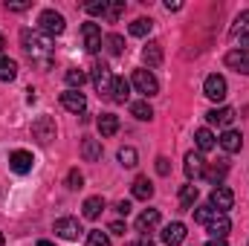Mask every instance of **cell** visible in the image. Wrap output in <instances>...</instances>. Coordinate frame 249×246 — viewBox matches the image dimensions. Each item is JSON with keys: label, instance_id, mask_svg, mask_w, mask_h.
I'll use <instances>...</instances> for the list:
<instances>
[{"label": "cell", "instance_id": "obj_18", "mask_svg": "<svg viewBox=\"0 0 249 246\" xmlns=\"http://www.w3.org/2000/svg\"><path fill=\"white\" fill-rule=\"evenodd\" d=\"M206 119H209L212 124L229 127V124L235 122V110H232V107H214V110H209V113H206Z\"/></svg>", "mask_w": 249, "mask_h": 246}, {"label": "cell", "instance_id": "obj_5", "mask_svg": "<svg viewBox=\"0 0 249 246\" xmlns=\"http://www.w3.org/2000/svg\"><path fill=\"white\" fill-rule=\"evenodd\" d=\"M226 78L223 75H217V72H212V75H206V81H203V93H206V99H212V102H223L226 99Z\"/></svg>", "mask_w": 249, "mask_h": 246}, {"label": "cell", "instance_id": "obj_38", "mask_svg": "<svg viewBox=\"0 0 249 246\" xmlns=\"http://www.w3.org/2000/svg\"><path fill=\"white\" fill-rule=\"evenodd\" d=\"M122 12H124V0H113V3H107V15H105V18L116 20V18H119Z\"/></svg>", "mask_w": 249, "mask_h": 246}, {"label": "cell", "instance_id": "obj_17", "mask_svg": "<svg viewBox=\"0 0 249 246\" xmlns=\"http://www.w3.org/2000/svg\"><path fill=\"white\" fill-rule=\"evenodd\" d=\"M154 226H160V211H157V209H145V211L136 217V232H139V235H148Z\"/></svg>", "mask_w": 249, "mask_h": 246}, {"label": "cell", "instance_id": "obj_9", "mask_svg": "<svg viewBox=\"0 0 249 246\" xmlns=\"http://www.w3.org/2000/svg\"><path fill=\"white\" fill-rule=\"evenodd\" d=\"M113 72H110V67H105V64H96L93 67V84H96V90L99 93H110L113 90Z\"/></svg>", "mask_w": 249, "mask_h": 246}, {"label": "cell", "instance_id": "obj_23", "mask_svg": "<svg viewBox=\"0 0 249 246\" xmlns=\"http://www.w3.org/2000/svg\"><path fill=\"white\" fill-rule=\"evenodd\" d=\"M142 61L148 64V67H160V64H162V47H160L157 41H151V44L142 50Z\"/></svg>", "mask_w": 249, "mask_h": 246}, {"label": "cell", "instance_id": "obj_48", "mask_svg": "<svg viewBox=\"0 0 249 246\" xmlns=\"http://www.w3.org/2000/svg\"><path fill=\"white\" fill-rule=\"evenodd\" d=\"M38 246H55L53 241H38Z\"/></svg>", "mask_w": 249, "mask_h": 246}, {"label": "cell", "instance_id": "obj_34", "mask_svg": "<svg viewBox=\"0 0 249 246\" xmlns=\"http://www.w3.org/2000/svg\"><path fill=\"white\" fill-rule=\"evenodd\" d=\"M116 157H119V162H122L124 168H133V165H136V159H139L133 148H119V154H116Z\"/></svg>", "mask_w": 249, "mask_h": 246}, {"label": "cell", "instance_id": "obj_12", "mask_svg": "<svg viewBox=\"0 0 249 246\" xmlns=\"http://www.w3.org/2000/svg\"><path fill=\"white\" fill-rule=\"evenodd\" d=\"M226 67L235 70V72L249 75V50H232V53H226Z\"/></svg>", "mask_w": 249, "mask_h": 246}, {"label": "cell", "instance_id": "obj_46", "mask_svg": "<svg viewBox=\"0 0 249 246\" xmlns=\"http://www.w3.org/2000/svg\"><path fill=\"white\" fill-rule=\"evenodd\" d=\"M206 246H229V244H226L223 238H209V241H206Z\"/></svg>", "mask_w": 249, "mask_h": 246}, {"label": "cell", "instance_id": "obj_35", "mask_svg": "<svg viewBox=\"0 0 249 246\" xmlns=\"http://www.w3.org/2000/svg\"><path fill=\"white\" fill-rule=\"evenodd\" d=\"M107 50H110V55H122L124 38L122 35H110V38H107Z\"/></svg>", "mask_w": 249, "mask_h": 246}, {"label": "cell", "instance_id": "obj_20", "mask_svg": "<svg viewBox=\"0 0 249 246\" xmlns=\"http://www.w3.org/2000/svg\"><path fill=\"white\" fill-rule=\"evenodd\" d=\"M194 142H197L200 154H209V151H214V145H217V139H214V133H212L209 127H200V130L194 133Z\"/></svg>", "mask_w": 249, "mask_h": 246}, {"label": "cell", "instance_id": "obj_33", "mask_svg": "<svg viewBox=\"0 0 249 246\" xmlns=\"http://www.w3.org/2000/svg\"><path fill=\"white\" fill-rule=\"evenodd\" d=\"M84 81H87V75H84L81 70H67V84H70V90H81Z\"/></svg>", "mask_w": 249, "mask_h": 246}, {"label": "cell", "instance_id": "obj_42", "mask_svg": "<svg viewBox=\"0 0 249 246\" xmlns=\"http://www.w3.org/2000/svg\"><path fill=\"white\" fill-rule=\"evenodd\" d=\"M238 50H249V32H241L238 35Z\"/></svg>", "mask_w": 249, "mask_h": 246}, {"label": "cell", "instance_id": "obj_37", "mask_svg": "<svg viewBox=\"0 0 249 246\" xmlns=\"http://www.w3.org/2000/svg\"><path fill=\"white\" fill-rule=\"evenodd\" d=\"M81 185H84V177L78 174V168H72V171L67 174V188H72V191H78Z\"/></svg>", "mask_w": 249, "mask_h": 246}, {"label": "cell", "instance_id": "obj_26", "mask_svg": "<svg viewBox=\"0 0 249 246\" xmlns=\"http://www.w3.org/2000/svg\"><path fill=\"white\" fill-rule=\"evenodd\" d=\"M96 124H99V133H102V136H113V133L119 130V119H116L113 113H102Z\"/></svg>", "mask_w": 249, "mask_h": 246}, {"label": "cell", "instance_id": "obj_47", "mask_svg": "<svg viewBox=\"0 0 249 246\" xmlns=\"http://www.w3.org/2000/svg\"><path fill=\"white\" fill-rule=\"evenodd\" d=\"M235 23H241V26H249V12H241V15H238V20H235Z\"/></svg>", "mask_w": 249, "mask_h": 246}, {"label": "cell", "instance_id": "obj_11", "mask_svg": "<svg viewBox=\"0 0 249 246\" xmlns=\"http://www.w3.org/2000/svg\"><path fill=\"white\" fill-rule=\"evenodd\" d=\"M61 105H64V110H70V113H84L87 110V99H84L81 90H67V93H61Z\"/></svg>", "mask_w": 249, "mask_h": 246}, {"label": "cell", "instance_id": "obj_24", "mask_svg": "<svg viewBox=\"0 0 249 246\" xmlns=\"http://www.w3.org/2000/svg\"><path fill=\"white\" fill-rule=\"evenodd\" d=\"M226 171H229V165L220 159V162H214L212 168H206V171H203V177H206L212 185H220V183H223V177H226Z\"/></svg>", "mask_w": 249, "mask_h": 246}, {"label": "cell", "instance_id": "obj_50", "mask_svg": "<svg viewBox=\"0 0 249 246\" xmlns=\"http://www.w3.org/2000/svg\"><path fill=\"white\" fill-rule=\"evenodd\" d=\"M0 246H3V232H0Z\"/></svg>", "mask_w": 249, "mask_h": 246}, {"label": "cell", "instance_id": "obj_43", "mask_svg": "<svg viewBox=\"0 0 249 246\" xmlns=\"http://www.w3.org/2000/svg\"><path fill=\"white\" fill-rule=\"evenodd\" d=\"M110 232H113V235H124V223L122 220H113V223H110Z\"/></svg>", "mask_w": 249, "mask_h": 246}, {"label": "cell", "instance_id": "obj_27", "mask_svg": "<svg viewBox=\"0 0 249 246\" xmlns=\"http://www.w3.org/2000/svg\"><path fill=\"white\" fill-rule=\"evenodd\" d=\"M130 113H133L139 122H151V119H154V107L148 105V99H145V102H133V105H130Z\"/></svg>", "mask_w": 249, "mask_h": 246}, {"label": "cell", "instance_id": "obj_8", "mask_svg": "<svg viewBox=\"0 0 249 246\" xmlns=\"http://www.w3.org/2000/svg\"><path fill=\"white\" fill-rule=\"evenodd\" d=\"M81 38H84V50L87 53H99L102 50V29H99V23H84L81 26Z\"/></svg>", "mask_w": 249, "mask_h": 246}, {"label": "cell", "instance_id": "obj_39", "mask_svg": "<svg viewBox=\"0 0 249 246\" xmlns=\"http://www.w3.org/2000/svg\"><path fill=\"white\" fill-rule=\"evenodd\" d=\"M157 171H160L162 177H168V171H171V165H168V159H165V157H157Z\"/></svg>", "mask_w": 249, "mask_h": 246}, {"label": "cell", "instance_id": "obj_10", "mask_svg": "<svg viewBox=\"0 0 249 246\" xmlns=\"http://www.w3.org/2000/svg\"><path fill=\"white\" fill-rule=\"evenodd\" d=\"M32 165H35V157H32L29 151H12V157H9V168H12L15 174H29Z\"/></svg>", "mask_w": 249, "mask_h": 246}, {"label": "cell", "instance_id": "obj_22", "mask_svg": "<svg viewBox=\"0 0 249 246\" xmlns=\"http://www.w3.org/2000/svg\"><path fill=\"white\" fill-rule=\"evenodd\" d=\"M110 99H113L116 105H124V102L130 99V81H127V78H116V81H113Z\"/></svg>", "mask_w": 249, "mask_h": 246}, {"label": "cell", "instance_id": "obj_40", "mask_svg": "<svg viewBox=\"0 0 249 246\" xmlns=\"http://www.w3.org/2000/svg\"><path fill=\"white\" fill-rule=\"evenodd\" d=\"M127 246H154V241H151V235H139L136 241H130Z\"/></svg>", "mask_w": 249, "mask_h": 246}, {"label": "cell", "instance_id": "obj_16", "mask_svg": "<svg viewBox=\"0 0 249 246\" xmlns=\"http://www.w3.org/2000/svg\"><path fill=\"white\" fill-rule=\"evenodd\" d=\"M203 171H206V159H203V154H186V177L188 180H200L203 177Z\"/></svg>", "mask_w": 249, "mask_h": 246}, {"label": "cell", "instance_id": "obj_30", "mask_svg": "<svg viewBox=\"0 0 249 246\" xmlns=\"http://www.w3.org/2000/svg\"><path fill=\"white\" fill-rule=\"evenodd\" d=\"M151 26H154V20H148V18H139V20H133V23H130V35H136V38H145V35L151 32Z\"/></svg>", "mask_w": 249, "mask_h": 246}, {"label": "cell", "instance_id": "obj_25", "mask_svg": "<svg viewBox=\"0 0 249 246\" xmlns=\"http://www.w3.org/2000/svg\"><path fill=\"white\" fill-rule=\"evenodd\" d=\"M133 197L136 200H151L154 197V185H151L148 177H136L133 180Z\"/></svg>", "mask_w": 249, "mask_h": 246}, {"label": "cell", "instance_id": "obj_19", "mask_svg": "<svg viewBox=\"0 0 249 246\" xmlns=\"http://www.w3.org/2000/svg\"><path fill=\"white\" fill-rule=\"evenodd\" d=\"M81 157H84L87 162H96V159H102V142H99V139H90V136H84V139H81Z\"/></svg>", "mask_w": 249, "mask_h": 246}, {"label": "cell", "instance_id": "obj_41", "mask_svg": "<svg viewBox=\"0 0 249 246\" xmlns=\"http://www.w3.org/2000/svg\"><path fill=\"white\" fill-rule=\"evenodd\" d=\"M116 211H119L122 217H127V214H130V203H127V200H119V203H116Z\"/></svg>", "mask_w": 249, "mask_h": 246}, {"label": "cell", "instance_id": "obj_15", "mask_svg": "<svg viewBox=\"0 0 249 246\" xmlns=\"http://www.w3.org/2000/svg\"><path fill=\"white\" fill-rule=\"evenodd\" d=\"M186 226L183 223H168L165 229H162V244L165 246H180L183 241H186Z\"/></svg>", "mask_w": 249, "mask_h": 246}, {"label": "cell", "instance_id": "obj_29", "mask_svg": "<svg viewBox=\"0 0 249 246\" xmlns=\"http://www.w3.org/2000/svg\"><path fill=\"white\" fill-rule=\"evenodd\" d=\"M197 194H200V188L194 183H188V185H183V191H180V203L186 206V209H191L194 203H197Z\"/></svg>", "mask_w": 249, "mask_h": 246}, {"label": "cell", "instance_id": "obj_31", "mask_svg": "<svg viewBox=\"0 0 249 246\" xmlns=\"http://www.w3.org/2000/svg\"><path fill=\"white\" fill-rule=\"evenodd\" d=\"M214 214H220V211H214V209H212L209 203H206V206H197V209H194V220H197V223H203V226H206V223H209V220H212Z\"/></svg>", "mask_w": 249, "mask_h": 246}, {"label": "cell", "instance_id": "obj_1", "mask_svg": "<svg viewBox=\"0 0 249 246\" xmlns=\"http://www.w3.org/2000/svg\"><path fill=\"white\" fill-rule=\"evenodd\" d=\"M20 44H23V53L32 58V64H38L41 70H50L53 67V38L50 35L23 29L20 32Z\"/></svg>", "mask_w": 249, "mask_h": 246}, {"label": "cell", "instance_id": "obj_36", "mask_svg": "<svg viewBox=\"0 0 249 246\" xmlns=\"http://www.w3.org/2000/svg\"><path fill=\"white\" fill-rule=\"evenodd\" d=\"M84 9H87L90 15H102V18H105V15H107V0H93V3H87Z\"/></svg>", "mask_w": 249, "mask_h": 246}, {"label": "cell", "instance_id": "obj_4", "mask_svg": "<svg viewBox=\"0 0 249 246\" xmlns=\"http://www.w3.org/2000/svg\"><path fill=\"white\" fill-rule=\"evenodd\" d=\"M209 206H212L214 211L226 214V211L235 206V194H232V188H226V185H214L212 194H209Z\"/></svg>", "mask_w": 249, "mask_h": 246}, {"label": "cell", "instance_id": "obj_28", "mask_svg": "<svg viewBox=\"0 0 249 246\" xmlns=\"http://www.w3.org/2000/svg\"><path fill=\"white\" fill-rule=\"evenodd\" d=\"M15 78H18V64L0 55V81H15Z\"/></svg>", "mask_w": 249, "mask_h": 246}, {"label": "cell", "instance_id": "obj_45", "mask_svg": "<svg viewBox=\"0 0 249 246\" xmlns=\"http://www.w3.org/2000/svg\"><path fill=\"white\" fill-rule=\"evenodd\" d=\"M6 9H12V12H23V9H29V3H6Z\"/></svg>", "mask_w": 249, "mask_h": 246}, {"label": "cell", "instance_id": "obj_2", "mask_svg": "<svg viewBox=\"0 0 249 246\" xmlns=\"http://www.w3.org/2000/svg\"><path fill=\"white\" fill-rule=\"evenodd\" d=\"M130 84H133L145 99H151V96H157V93H160V81H157V75H154L151 70H133Z\"/></svg>", "mask_w": 249, "mask_h": 246}, {"label": "cell", "instance_id": "obj_13", "mask_svg": "<svg viewBox=\"0 0 249 246\" xmlns=\"http://www.w3.org/2000/svg\"><path fill=\"white\" fill-rule=\"evenodd\" d=\"M217 145H220L226 154H238V151L244 148V136H241L238 130H223L220 139H217Z\"/></svg>", "mask_w": 249, "mask_h": 246}, {"label": "cell", "instance_id": "obj_32", "mask_svg": "<svg viewBox=\"0 0 249 246\" xmlns=\"http://www.w3.org/2000/svg\"><path fill=\"white\" fill-rule=\"evenodd\" d=\"M87 246H113V244H110L107 232H102V229H93V232L87 235Z\"/></svg>", "mask_w": 249, "mask_h": 246}, {"label": "cell", "instance_id": "obj_14", "mask_svg": "<svg viewBox=\"0 0 249 246\" xmlns=\"http://www.w3.org/2000/svg\"><path fill=\"white\" fill-rule=\"evenodd\" d=\"M229 229H232V223H229V217H226V214H214V217L206 223V232H209L212 238H223V241H226Z\"/></svg>", "mask_w": 249, "mask_h": 246}, {"label": "cell", "instance_id": "obj_3", "mask_svg": "<svg viewBox=\"0 0 249 246\" xmlns=\"http://www.w3.org/2000/svg\"><path fill=\"white\" fill-rule=\"evenodd\" d=\"M38 26H41V32H44V35H50V38L61 35L64 29H67L64 15H61V12H55V9H44V12H41V18H38Z\"/></svg>", "mask_w": 249, "mask_h": 246}, {"label": "cell", "instance_id": "obj_49", "mask_svg": "<svg viewBox=\"0 0 249 246\" xmlns=\"http://www.w3.org/2000/svg\"><path fill=\"white\" fill-rule=\"evenodd\" d=\"M3 47H6V41H3V35H0V53H3Z\"/></svg>", "mask_w": 249, "mask_h": 246}, {"label": "cell", "instance_id": "obj_6", "mask_svg": "<svg viewBox=\"0 0 249 246\" xmlns=\"http://www.w3.org/2000/svg\"><path fill=\"white\" fill-rule=\"evenodd\" d=\"M32 136H35L41 145L53 142V139H55V119H53V116H38V119L32 122Z\"/></svg>", "mask_w": 249, "mask_h": 246}, {"label": "cell", "instance_id": "obj_7", "mask_svg": "<svg viewBox=\"0 0 249 246\" xmlns=\"http://www.w3.org/2000/svg\"><path fill=\"white\" fill-rule=\"evenodd\" d=\"M53 232L64 238V241H78V235H81V223L75 220V217H58L55 220V226H53Z\"/></svg>", "mask_w": 249, "mask_h": 246}, {"label": "cell", "instance_id": "obj_44", "mask_svg": "<svg viewBox=\"0 0 249 246\" xmlns=\"http://www.w3.org/2000/svg\"><path fill=\"white\" fill-rule=\"evenodd\" d=\"M165 9H168V12H180L183 3H177V0H165Z\"/></svg>", "mask_w": 249, "mask_h": 246}, {"label": "cell", "instance_id": "obj_21", "mask_svg": "<svg viewBox=\"0 0 249 246\" xmlns=\"http://www.w3.org/2000/svg\"><path fill=\"white\" fill-rule=\"evenodd\" d=\"M102 211H105V197H87L84 206H81V214H84L87 220H96Z\"/></svg>", "mask_w": 249, "mask_h": 246}]
</instances>
